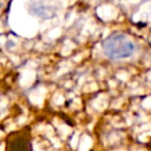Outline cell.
<instances>
[{"label":"cell","mask_w":151,"mask_h":151,"mask_svg":"<svg viewBox=\"0 0 151 151\" xmlns=\"http://www.w3.org/2000/svg\"><path fill=\"white\" fill-rule=\"evenodd\" d=\"M6 151H32L29 138L22 133L11 136L7 139Z\"/></svg>","instance_id":"3957f363"},{"label":"cell","mask_w":151,"mask_h":151,"mask_svg":"<svg viewBox=\"0 0 151 151\" xmlns=\"http://www.w3.org/2000/svg\"><path fill=\"white\" fill-rule=\"evenodd\" d=\"M27 9L31 15L42 20H50L58 15L60 4L58 0H29Z\"/></svg>","instance_id":"7a4b0ae2"},{"label":"cell","mask_w":151,"mask_h":151,"mask_svg":"<svg viewBox=\"0 0 151 151\" xmlns=\"http://www.w3.org/2000/svg\"><path fill=\"white\" fill-rule=\"evenodd\" d=\"M134 42L123 33H113L103 41L104 53L114 60L130 57L134 52Z\"/></svg>","instance_id":"6da1fadb"}]
</instances>
